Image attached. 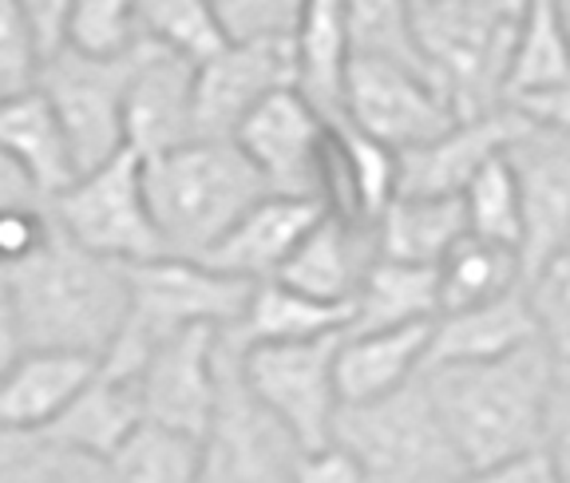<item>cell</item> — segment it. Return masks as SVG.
I'll use <instances>...</instances> for the list:
<instances>
[{
  "mask_svg": "<svg viewBox=\"0 0 570 483\" xmlns=\"http://www.w3.org/2000/svg\"><path fill=\"white\" fill-rule=\"evenodd\" d=\"M139 424L142 408L135 381L107 376L104 368H96V376L83 385V393L60 412V421L52 428H45V436L52 444L68 447V452H80V456L107 464L131 440V432Z\"/></svg>",
  "mask_w": 570,
  "mask_h": 483,
  "instance_id": "24",
  "label": "cell"
},
{
  "mask_svg": "<svg viewBox=\"0 0 570 483\" xmlns=\"http://www.w3.org/2000/svg\"><path fill=\"white\" fill-rule=\"evenodd\" d=\"M527 294H531V309L539 317V341L554 368V381L570 385V254L551 262L527 286Z\"/></svg>",
  "mask_w": 570,
  "mask_h": 483,
  "instance_id": "36",
  "label": "cell"
},
{
  "mask_svg": "<svg viewBox=\"0 0 570 483\" xmlns=\"http://www.w3.org/2000/svg\"><path fill=\"white\" fill-rule=\"evenodd\" d=\"M345 24L353 56L392 63V68L432 80L424 52L416 45V32H412L409 4H401V0H356V4H345Z\"/></svg>",
  "mask_w": 570,
  "mask_h": 483,
  "instance_id": "33",
  "label": "cell"
},
{
  "mask_svg": "<svg viewBox=\"0 0 570 483\" xmlns=\"http://www.w3.org/2000/svg\"><path fill=\"white\" fill-rule=\"evenodd\" d=\"M48 215L63 238L96 258L119 266H147L167 258L142 190V159L135 151H119L104 167L76 175L71 187L48 203Z\"/></svg>",
  "mask_w": 570,
  "mask_h": 483,
  "instance_id": "7",
  "label": "cell"
},
{
  "mask_svg": "<svg viewBox=\"0 0 570 483\" xmlns=\"http://www.w3.org/2000/svg\"><path fill=\"white\" fill-rule=\"evenodd\" d=\"M17 203H45V198L36 195L32 183L0 155V210H4V206H17Z\"/></svg>",
  "mask_w": 570,
  "mask_h": 483,
  "instance_id": "45",
  "label": "cell"
},
{
  "mask_svg": "<svg viewBox=\"0 0 570 483\" xmlns=\"http://www.w3.org/2000/svg\"><path fill=\"white\" fill-rule=\"evenodd\" d=\"M321 215H325V206L309 203V198L266 195L262 203L249 206L226 230V238L210 246L198 262L226 274V278L249 282V286L274 282Z\"/></svg>",
  "mask_w": 570,
  "mask_h": 483,
  "instance_id": "18",
  "label": "cell"
},
{
  "mask_svg": "<svg viewBox=\"0 0 570 483\" xmlns=\"http://www.w3.org/2000/svg\"><path fill=\"white\" fill-rule=\"evenodd\" d=\"M147 48V45H142ZM142 48L127 60H83L76 52H60L45 72L36 88L45 91L52 103L56 119L63 127V139L76 159V175L104 167L107 159H116L127 151L124 135V103H127V83H131L135 63H139Z\"/></svg>",
  "mask_w": 570,
  "mask_h": 483,
  "instance_id": "10",
  "label": "cell"
},
{
  "mask_svg": "<svg viewBox=\"0 0 570 483\" xmlns=\"http://www.w3.org/2000/svg\"><path fill=\"white\" fill-rule=\"evenodd\" d=\"M519 131V116L511 108L480 119H460L432 144L396 155V198H460L468 183L488 167L511 135Z\"/></svg>",
  "mask_w": 570,
  "mask_h": 483,
  "instance_id": "17",
  "label": "cell"
},
{
  "mask_svg": "<svg viewBox=\"0 0 570 483\" xmlns=\"http://www.w3.org/2000/svg\"><path fill=\"white\" fill-rule=\"evenodd\" d=\"M127 151L155 159L198 139L195 131V68L155 45L142 48L124 103Z\"/></svg>",
  "mask_w": 570,
  "mask_h": 483,
  "instance_id": "16",
  "label": "cell"
},
{
  "mask_svg": "<svg viewBox=\"0 0 570 483\" xmlns=\"http://www.w3.org/2000/svg\"><path fill=\"white\" fill-rule=\"evenodd\" d=\"M455 483H562L554 464L547 460L543 447L523 452V456H511L503 464L480 467V472H463Z\"/></svg>",
  "mask_w": 570,
  "mask_h": 483,
  "instance_id": "40",
  "label": "cell"
},
{
  "mask_svg": "<svg viewBox=\"0 0 570 483\" xmlns=\"http://www.w3.org/2000/svg\"><path fill=\"white\" fill-rule=\"evenodd\" d=\"M24 353V341H20V329H17V317H12V305H9V294L0 286V376L9 373L12 361Z\"/></svg>",
  "mask_w": 570,
  "mask_h": 483,
  "instance_id": "44",
  "label": "cell"
},
{
  "mask_svg": "<svg viewBox=\"0 0 570 483\" xmlns=\"http://www.w3.org/2000/svg\"><path fill=\"white\" fill-rule=\"evenodd\" d=\"M223 333L190 329L159 345L135 376L142 424L203 440L223 385Z\"/></svg>",
  "mask_w": 570,
  "mask_h": 483,
  "instance_id": "14",
  "label": "cell"
},
{
  "mask_svg": "<svg viewBox=\"0 0 570 483\" xmlns=\"http://www.w3.org/2000/svg\"><path fill=\"white\" fill-rule=\"evenodd\" d=\"M107 475L111 483H203V440L139 424L107 460Z\"/></svg>",
  "mask_w": 570,
  "mask_h": 483,
  "instance_id": "31",
  "label": "cell"
},
{
  "mask_svg": "<svg viewBox=\"0 0 570 483\" xmlns=\"http://www.w3.org/2000/svg\"><path fill=\"white\" fill-rule=\"evenodd\" d=\"M519 119L527 124L543 127V131H554V135H570V83L562 88H551V91H539V96H523L515 103H508Z\"/></svg>",
  "mask_w": 570,
  "mask_h": 483,
  "instance_id": "43",
  "label": "cell"
},
{
  "mask_svg": "<svg viewBox=\"0 0 570 483\" xmlns=\"http://www.w3.org/2000/svg\"><path fill=\"white\" fill-rule=\"evenodd\" d=\"M234 341V337H230ZM345 333L313 341H277V345H238V376L249 396L282 424L305 452L333 444L337 424V349Z\"/></svg>",
  "mask_w": 570,
  "mask_h": 483,
  "instance_id": "8",
  "label": "cell"
},
{
  "mask_svg": "<svg viewBox=\"0 0 570 483\" xmlns=\"http://www.w3.org/2000/svg\"><path fill=\"white\" fill-rule=\"evenodd\" d=\"M226 45H282L297 40L305 4L289 0H223L214 4Z\"/></svg>",
  "mask_w": 570,
  "mask_h": 483,
  "instance_id": "37",
  "label": "cell"
},
{
  "mask_svg": "<svg viewBox=\"0 0 570 483\" xmlns=\"http://www.w3.org/2000/svg\"><path fill=\"white\" fill-rule=\"evenodd\" d=\"M523 206L519 266L531 286L551 262L570 254V135H554L519 119V131L503 147Z\"/></svg>",
  "mask_w": 570,
  "mask_h": 483,
  "instance_id": "11",
  "label": "cell"
},
{
  "mask_svg": "<svg viewBox=\"0 0 570 483\" xmlns=\"http://www.w3.org/2000/svg\"><path fill=\"white\" fill-rule=\"evenodd\" d=\"M463 218H468V234L495 246H508L519 254L523 241V206H519V187L511 175L508 159L495 155L488 167L468 183V190L460 195Z\"/></svg>",
  "mask_w": 570,
  "mask_h": 483,
  "instance_id": "34",
  "label": "cell"
},
{
  "mask_svg": "<svg viewBox=\"0 0 570 483\" xmlns=\"http://www.w3.org/2000/svg\"><path fill=\"white\" fill-rule=\"evenodd\" d=\"M131 302L116 345L99 361L107 376L135 381L159 345L190 329H234L246 317L254 286L187 258H159L127 266Z\"/></svg>",
  "mask_w": 570,
  "mask_h": 483,
  "instance_id": "5",
  "label": "cell"
},
{
  "mask_svg": "<svg viewBox=\"0 0 570 483\" xmlns=\"http://www.w3.org/2000/svg\"><path fill=\"white\" fill-rule=\"evenodd\" d=\"M294 91L325 124H341L345 119L348 60H353L345 4H337V0H313V4H305L302 28H297L294 40Z\"/></svg>",
  "mask_w": 570,
  "mask_h": 483,
  "instance_id": "25",
  "label": "cell"
},
{
  "mask_svg": "<svg viewBox=\"0 0 570 483\" xmlns=\"http://www.w3.org/2000/svg\"><path fill=\"white\" fill-rule=\"evenodd\" d=\"M142 190L167 258L187 262L218 246L249 206L269 195L262 175L230 139H195L142 159Z\"/></svg>",
  "mask_w": 570,
  "mask_h": 483,
  "instance_id": "3",
  "label": "cell"
},
{
  "mask_svg": "<svg viewBox=\"0 0 570 483\" xmlns=\"http://www.w3.org/2000/svg\"><path fill=\"white\" fill-rule=\"evenodd\" d=\"M432 325H404L384 333H345L337 349V401L341 408H361L401 393L424 368Z\"/></svg>",
  "mask_w": 570,
  "mask_h": 483,
  "instance_id": "21",
  "label": "cell"
},
{
  "mask_svg": "<svg viewBox=\"0 0 570 483\" xmlns=\"http://www.w3.org/2000/svg\"><path fill=\"white\" fill-rule=\"evenodd\" d=\"M345 124L401 155L440 139L460 119L432 80L392 68V63L353 56L345 83Z\"/></svg>",
  "mask_w": 570,
  "mask_h": 483,
  "instance_id": "12",
  "label": "cell"
},
{
  "mask_svg": "<svg viewBox=\"0 0 570 483\" xmlns=\"http://www.w3.org/2000/svg\"><path fill=\"white\" fill-rule=\"evenodd\" d=\"M68 9L71 4H60V0H32V4H24L28 28H32L36 52H40L45 68L60 52H68Z\"/></svg>",
  "mask_w": 570,
  "mask_h": 483,
  "instance_id": "41",
  "label": "cell"
},
{
  "mask_svg": "<svg viewBox=\"0 0 570 483\" xmlns=\"http://www.w3.org/2000/svg\"><path fill=\"white\" fill-rule=\"evenodd\" d=\"M269 195L321 203V170L330 151V124L294 88L266 99L230 139Z\"/></svg>",
  "mask_w": 570,
  "mask_h": 483,
  "instance_id": "13",
  "label": "cell"
},
{
  "mask_svg": "<svg viewBox=\"0 0 570 483\" xmlns=\"http://www.w3.org/2000/svg\"><path fill=\"white\" fill-rule=\"evenodd\" d=\"M348 325H353L348 305H325L282 282H262L249 294L246 317L226 333L238 345H277V341L333 337V333H348Z\"/></svg>",
  "mask_w": 570,
  "mask_h": 483,
  "instance_id": "28",
  "label": "cell"
},
{
  "mask_svg": "<svg viewBox=\"0 0 570 483\" xmlns=\"http://www.w3.org/2000/svg\"><path fill=\"white\" fill-rule=\"evenodd\" d=\"M463 234L468 218L460 198H392L376 223V246L389 262L436 269Z\"/></svg>",
  "mask_w": 570,
  "mask_h": 483,
  "instance_id": "26",
  "label": "cell"
},
{
  "mask_svg": "<svg viewBox=\"0 0 570 483\" xmlns=\"http://www.w3.org/2000/svg\"><path fill=\"white\" fill-rule=\"evenodd\" d=\"M534 341H539V317L531 309L527 286H519L508 297H499V302L436 317L432 337H428L424 368L483 365V361L511 357V353L527 349Z\"/></svg>",
  "mask_w": 570,
  "mask_h": 483,
  "instance_id": "20",
  "label": "cell"
},
{
  "mask_svg": "<svg viewBox=\"0 0 570 483\" xmlns=\"http://www.w3.org/2000/svg\"><path fill=\"white\" fill-rule=\"evenodd\" d=\"M519 286H523V266H519L515 250L463 234L448 250V258L436 266L440 317L499 302V297H508Z\"/></svg>",
  "mask_w": 570,
  "mask_h": 483,
  "instance_id": "29",
  "label": "cell"
},
{
  "mask_svg": "<svg viewBox=\"0 0 570 483\" xmlns=\"http://www.w3.org/2000/svg\"><path fill=\"white\" fill-rule=\"evenodd\" d=\"M523 4L515 0H412L409 20L440 96L455 119L503 111L511 45Z\"/></svg>",
  "mask_w": 570,
  "mask_h": 483,
  "instance_id": "4",
  "label": "cell"
},
{
  "mask_svg": "<svg viewBox=\"0 0 570 483\" xmlns=\"http://www.w3.org/2000/svg\"><path fill=\"white\" fill-rule=\"evenodd\" d=\"M24 349L104 361L124 329L131 282L127 266L80 250L60 230L45 250L0 278Z\"/></svg>",
  "mask_w": 570,
  "mask_h": 483,
  "instance_id": "2",
  "label": "cell"
},
{
  "mask_svg": "<svg viewBox=\"0 0 570 483\" xmlns=\"http://www.w3.org/2000/svg\"><path fill=\"white\" fill-rule=\"evenodd\" d=\"M562 83H570V37H567V28H562L559 4H554V0L523 4L515 45H511L503 108L523 96L562 88Z\"/></svg>",
  "mask_w": 570,
  "mask_h": 483,
  "instance_id": "30",
  "label": "cell"
},
{
  "mask_svg": "<svg viewBox=\"0 0 570 483\" xmlns=\"http://www.w3.org/2000/svg\"><path fill=\"white\" fill-rule=\"evenodd\" d=\"M297 83L294 40L282 45H226L195 68V131L198 139H234L254 111Z\"/></svg>",
  "mask_w": 570,
  "mask_h": 483,
  "instance_id": "15",
  "label": "cell"
},
{
  "mask_svg": "<svg viewBox=\"0 0 570 483\" xmlns=\"http://www.w3.org/2000/svg\"><path fill=\"white\" fill-rule=\"evenodd\" d=\"M376 258H381L376 226L348 223V218H337L325 210L313 223V230L302 238V246L289 254V262H285L274 282L313 297V302L348 305L353 309L361 282H365Z\"/></svg>",
  "mask_w": 570,
  "mask_h": 483,
  "instance_id": "19",
  "label": "cell"
},
{
  "mask_svg": "<svg viewBox=\"0 0 570 483\" xmlns=\"http://www.w3.org/2000/svg\"><path fill=\"white\" fill-rule=\"evenodd\" d=\"M99 361L71 353H32L24 349L12 368L0 376V428L45 432L60 421L76 396L83 393Z\"/></svg>",
  "mask_w": 570,
  "mask_h": 483,
  "instance_id": "23",
  "label": "cell"
},
{
  "mask_svg": "<svg viewBox=\"0 0 570 483\" xmlns=\"http://www.w3.org/2000/svg\"><path fill=\"white\" fill-rule=\"evenodd\" d=\"M547 460L554 464L562 483H570V385L554 381L551 401H547V421H543V444Z\"/></svg>",
  "mask_w": 570,
  "mask_h": 483,
  "instance_id": "42",
  "label": "cell"
},
{
  "mask_svg": "<svg viewBox=\"0 0 570 483\" xmlns=\"http://www.w3.org/2000/svg\"><path fill=\"white\" fill-rule=\"evenodd\" d=\"M0 155L32 183L45 203H52L76 179L63 127L40 88L0 99Z\"/></svg>",
  "mask_w": 570,
  "mask_h": 483,
  "instance_id": "22",
  "label": "cell"
},
{
  "mask_svg": "<svg viewBox=\"0 0 570 483\" xmlns=\"http://www.w3.org/2000/svg\"><path fill=\"white\" fill-rule=\"evenodd\" d=\"M294 483H368L365 467L356 464L353 452H345L341 444L317 447V452H305L297 460Z\"/></svg>",
  "mask_w": 570,
  "mask_h": 483,
  "instance_id": "39",
  "label": "cell"
},
{
  "mask_svg": "<svg viewBox=\"0 0 570 483\" xmlns=\"http://www.w3.org/2000/svg\"><path fill=\"white\" fill-rule=\"evenodd\" d=\"M45 72L20 0H0V99L32 91Z\"/></svg>",
  "mask_w": 570,
  "mask_h": 483,
  "instance_id": "38",
  "label": "cell"
},
{
  "mask_svg": "<svg viewBox=\"0 0 570 483\" xmlns=\"http://www.w3.org/2000/svg\"><path fill=\"white\" fill-rule=\"evenodd\" d=\"M302 447L262 408L238 376V353L223 333V385L203 436V483H294Z\"/></svg>",
  "mask_w": 570,
  "mask_h": 483,
  "instance_id": "9",
  "label": "cell"
},
{
  "mask_svg": "<svg viewBox=\"0 0 570 483\" xmlns=\"http://www.w3.org/2000/svg\"><path fill=\"white\" fill-rule=\"evenodd\" d=\"M139 24L147 45L190 63V68H203L226 48L218 12L203 0H147L139 4Z\"/></svg>",
  "mask_w": 570,
  "mask_h": 483,
  "instance_id": "32",
  "label": "cell"
},
{
  "mask_svg": "<svg viewBox=\"0 0 570 483\" xmlns=\"http://www.w3.org/2000/svg\"><path fill=\"white\" fill-rule=\"evenodd\" d=\"M333 444L353 452L368 483H455L463 475L420 376L376 404L341 408Z\"/></svg>",
  "mask_w": 570,
  "mask_h": 483,
  "instance_id": "6",
  "label": "cell"
},
{
  "mask_svg": "<svg viewBox=\"0 0 570 483\" xmlns=\"http://www.w3.org/2000/svg\"><path fill=\"white\" fill-rule=\"evenodd\" d=\"M428 404L463 472L503 464L543 444L554 368L543 341L483 365L424 368Z\"/></svg>",
  "mask_w": 570,
  "mask_h": 483,
  "instance_id": "1",
  "label": "cell"
},
{
  "mask_svg": "<svg viewBox=\"0 0 570 483\" xmlns=\"http://www.w3.org/2000/svg\"><path fill=\"white\" fill-rule=\"evenodd\" d=\"M559 12H562V28H567V37H570V4H559Z\"/></svg>",
  "mask_w": 570,
  "mask_h": 483,
  "instance_id": "46",
  "label": "cell"
},
{
  "mask_svg": "<svg viewBox=\"0 0 570 483\" xmlns=\"http://www.w3.org/2000/svg\"><path fill=\"white\" fill-rule=\"evenodd\" d=\"M147 45L139 24V4L124 0H83L68 9V52L83 60H127Z\"/></svg>",
  "mask_w": 570,
  "mask_h": 483,
  "instance_id": "35",
  "label": "cell"
},
{
  "mask_svg": "<svg viewBox=\"0 0 570 483\" xmlns=\"http://www.w3.org/2000/svg\"><path fill=\"white\" fill-rule=\"evenodd\" d=\"M436 317H440L436 269L376 258L353 302V325H348V333L404 329V325H424V322H436Z\"/></svg>",
  "mask_w": 570,
  "mask_h": 483,
  "instance_id": "27",
  "label": "cell"
}]
</instances>
